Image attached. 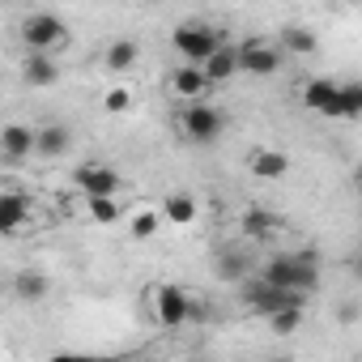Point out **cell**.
<instances>
[{
	"instance_id": "1",
	"label": "cell",
	"mask_w": 362,
	"mask_h": 362,
	"mask_svg": "<svg viewBox=\"0 0 362 362\" xmlns=\"http://www.w3.org/2000/svg\"><path fill=\"white\" fill-rule=\"evenodd\" d=\"M264 281H273L277 290H290V294H307L320 286V264H315V252H294V256H273L260 273Z\"/></svg>"
},
{
	"instance_id": "2",
	"label": "cell",
	"mask_w": 362,
	"mask_h": 362,
	"mask_svg": "<svg viewBox=\"0 0 362 362\" xmlns=\"http://www.w3.org/2000/svg\"><path fill=\"white\" fill-rule=\"evenodd\" d=\"M170 43L179 47V56H184L188 64H201V69H205V64L222 52L226 39H222L214 26H205V22H188V26H179V30L170 35Z\"/></svg>"
},
{
	"instance_id": "3",
	"label": "cell",
	"mask_w": 362,
	"mask_h": 362,
	"mask_svg": "<svg viewBox=\"0 0 362 362\" xmlns=\"http://www.w3.org/2000/svg\"><path fill=\"white\" fill-rule=\"evenodd\" d=\"M222 128H226V115H222L214 103H192V107L179 111V132H184L188 141H197V145L218 141Z\"/></svg>"
},
{
	"instance_id": "4",
	"label": "cell",
	"mask_w": 362,
	"mask_h": 362,
	"mask_svg": "<svg viewBox=\"0 0 362 362\" xmlns=\"http://www.w3.org/2000/svg\"><path fill=\"white\" fill-rule=\"evenodd\" d=\"M192 298L179 290V286H153L149 290V311H153V320L162 324V328H184L188 320H192Z\"/></svg>"
},
{
	"instance_id": "5",
	"label": "cell",
	"mask_w": 362,
	"mask_h": 362,
	"mask_svg": "<svg viewBox=\"0 0 362 362\" xmlns=\"http://www.w3.org/2000/svg\"><path fill=\"white\" fill-rule=\"evenodd\" d=\"M73 184H77V192L86 197V201H115L119 197V175L107 166V162H81L77 170H73Z\"/></svg>"
},
{
	"instance_id": "6",
	"label": "cell",
	"mask_w": 362,
	"mask_h": 362,
	"mask_svg": "<svg viewBox=\"0 0 362 362\" xmlns=\"http://www.w3.org/2000/svg\"><path fill=\"white\" fill-rule=\"evenodd\" d=\"M22 43H26L30 52L47 56L52 47L69 43V26H64V22H60L56 13H30V18L22 22Z\"/></svg>"
},
{
	"instance_id": "7",
	"label": "cell",
	"mask_w": 362,
	"mask_h": 362,
	"mask_svg": "<svg viewBox=\"0 0 362 362\" xmlns=\"http://www.w3.org/2000/svg\"><path fill=\"white\" fill-rule=\"evenodd\" d=\"M281 60H286L281 43H269V39H243V43H239V64H243V73H252V77L277 73Z\"/></svg>"
},
{
	"instance_id": "8",
	"label": "cell",
	"mask_w": 362,
	"mask_h": 362,
	"mask_svg": "<svg viewBox=\"0 0 362 362\" xmlns=\"http://www.w3.org/2000/svg\"><path fill=\"white\" fill-rule=\"evenodd\" d=\"M243 298H247V307H256L264 320H269L273 311H281V307H303V294L277 290V286H273V281H264V277H252V281H243Z\"/></svg>"
},
{
	"instance_id": "9",
	"label": "cell",
	"mask_w": 362,
	"mask_h": 362,
	"mask_svg": "<svg viewBox=\"0 0 362 362\" xmlns=\"http://www.w3.org/2000/svg\"><path fill=\"white\" fill-rule=\"evenodd\" d=\"M209 90H214V81H209V73L201 69V64H184V69H175L170 73V94L179 98V103H205L209 98Z\"/></svg>"
},
{
	"instance_id": "10",
	"label": "cell",
	"mask_w": 362,
	"mask_h": 362,
	"mask_svg": "<svg viewBox=\"0 0 362 362\" xmlns=\"http://www.w3.org/2000/svg\"><path fill=\"white\" fill-rule=\"evenodd\" d=\"M39 149V128H26V124H5L0 128V153L9 162H22Z\"/></svg>"
},
{
	"instance_id": "11",
	"label": "cell",
	"mask_w": 362,
	"mask_h": 362,
	"mask_svg": "<svg viewBox=\"0 0 362 362\" xmlns=\"http://www.w3.org/2000/svg\"><path fill=\"white\" fill-rule=\"evenodd\" d=\"M303 103H307L311 111L337 119V107H341V81H332V77H315V81H307V86H303Z\"/></svg>"
},
{
	"instance_id": "12",
	"label": "cell",
	"mask_w": 362,
	"mask_h": 362,
	"mask_svg": "<svg viewBox=\"0 0 362 362\" xmlns=\"http://www.w3.org/2000/svg\"><path fill=\"white\" fill-rule=\"evenodd\" d=\"M26 214H30V201H26L18 188H5V192H0V230H5V235H18L22 222H26Z\"/></svg>"
},
{
	"instance_id": "13",
	"label": "cell",
	"mask_w": 362,
	"mask_h": 362,
	"mask_svg": "<svg viewBox=\"0 0 362 362\" xmlns=\"http://www.w3.org/2000/svg\"><path fill=\"white\" fill-rule=\"evenodd\" d=\"M247 170H252L256 179H281V175L290 170V158H286L281 149H256V153L247 158Z\"/></svg>"
},
{
	"instance_id": "14",
	"label": "cell",
	"mask_w": 362,
	"mask_h": 362,
	"mask_svg": "<svg viewBox=\"0 0 362 362\" xmlns=\"http://www.w3.org/2000/svg\"><path fill=\"white\" fill-rule=\"evenodd\" d=\"M136 60H141L136 39H115V43L107 47V56H103V69H107V73H128Z\"/></svg>"
},
{
	"instance_id": "15",
	"label": "cell",
	"mask_w": 362,
	"mask_h": 362,
	"mask_svg": "<svg viewBox=\"0 0 362 362\" xmlns=\"http://www.w3.org/2000/svg\"><path fill=\"white\" fill-rule=\"evenodd\" d=\"M205 73H209L214 86H222V81H230L235 73H243V64H239V47H235V43H222V52L205 64Z\"/></svg>"
},
{
	"instance_id": "16",
	"label": "cell",
	"mask_w": 362,
	"mask_h": 362,
	"mask_svg": "<svg viewBox=\"0 0 362 362\" xmlns=\"http://www.w3.org/2000/svg\"><path fill=\"white\" fill-rule=\"evenodd\" d=\"M22 77H26V86L43 90V86H52V81L60 77V69H56V60H52V56L30 52V56H26V64H22Z\"/></svg>"
},
{
	"instance_id": "17",
	"label": "cell",
	"mask_w": 362,
	"mask_h": 362,
	"mask_svg": "<svg viewBox=\"0 0 362 362\" xmlns=\"http://www.w3.org/2000/svg\"><path fill=\"white\" fill-rule=\"evenodd\" d=\"M69 141H73V132L64 128V124H43L39 128V158H60V153H69Z\"/></svg>"
},
{
	"instance_id": "18",
	"label": "cell",
	"mask_w": 362,
	"mask_h": 362,
	"mask_svg": "<svg viewBox=\"0 0 362 362\" xmlns=\"http://www.w3.org/2000/svg\"><path fill=\"white\" fill-rule=\"evenodd\" d=\"M162 218L175 222V226H192V222H197V201H192L188 192H170V197L162 201Z\"/></svg>"
},
{
	"instance_id": "19",
	"label": "cell",
	"mask_w": 362,
	"mask_h": 362,
	"mask_svg": "<svg viewBox=\"0 0 362 362\" xmlns=\"http://www.w3.org/2000/svg\"><path fill=\"white\" fill-rule=\"evenodd\" d=\"M47 290H52V281H47L43 273H35V269H22V273L13 277V294H18V298H26V303L47 298Z\"/></svg>"
},
{
	"instance_id": "20",
	"label": "cell",
	"mask_w": 362,
	"mask_h": 362,
	"mask_svg": "<svg viewBox=\"0 0 362 362\" xmlns=\"http://www.w3.org/2000/svg\"><path fill=\"white\" fill-rule=\"evenodd\" d=\"M277 43H281V52H294V56H311L315 52V35L307 26H286Z\"/></svg>"
},
{
	"instance_id": "21",
	"label": "cell",
	"mask_w": 362,
	"mask_h": 362,
	"mask_svg": "<svg viewBox=\"0 0 362 362\" xmlns=\"http://www.w3.org/2000/svg\"><path fill=\"white\" fill-rule=\"evenodd\" d=\"M218 277H222V281H243V277H247V256H243L239 247H226V252L218 256Z\"/></svg>"
},
{
	"instance_id": "22",
	"label": "cell",
	"mask_w": 362,
	"mask_h": 362,
	"mask_svg": "<svg viewBox=\"0 0 362 362\" xmlns=\"http://www.w3.org/2000/svg\"><path fill=\"white\" fill-rule=\"evenodd\" d=\"M277 230H281V222L269 218V214H260V209H252V214L243 218V235H247V239H273Z\"/></svg>"
},
{
	"instance_id": "23",
	"label": "cell",
	"mask_w": 362,
	"mask_h": 362,
	"mask_svg": "<svg viewBox=\"0 0 362 362\" xmlns=\"http://www.w3.org/2000/svg\"><path fill=\"white\" fill-rule=\"evenodd\" d=\"M362 115V81H341V107L337 119H358Z\"/></svg>"
},
{
	"instance_id": "24",
	"label": "cell",
	"mask_w": 362,
	"mask_h": 362,
	"mask_svg": "<svg viewBox=\"0 0 362 362\" xmlns=\"http://www.w3.org/2000/svg\"><path fill=\"white\" fill-rule=\"evenodd\" d=\"M298 324H303V307H281V311H273V315H269V328H273L277 337L298 332Z\"/></svg>"
},
{
	"instance_id": "25",
	"label": "cell",
	"mask_w": 362,
	"mask_h": 362,
	"mask_svg": "<svg viewBox=\"0 0 362 362\" xmlns=\"http://www.w3.org/2000/svg\"><path fill=\"white\" fill-rule=\"evenodd\" d=\"M158 214H149V209H141V214H132V222H128V235L136 239V243H145V239H153L158 235Z\"/></svg>"
},
{
	"instance_id": "26",
	"label": "cell",
	"mask_w": 362,
	"mask_h": 362,
	"mask_svg": "<svg viewBox=\"0 0 362 362\" xmlns=\"http://www.w3.org/2000/svg\"><path fill=\"white\" fill-rule=\"evenodd\" d=\"M86 214H90V222H115L119 218V201H86Z\"/></svg>"
},
{
	"instance_id": "27",
	"label": "cell",
	"mask_w": 362,
	"mask_h": 362,
	"mask_svg": "<svg viewBox=\"0 0 362 362\" xmlns=\"http://www.w3.org/2000/svg\"><path fill=\"white\" fill-rule=\"evenodd\" d=\"M103 107H107L111 115L128 111V107H132V90H124V86H119V90H107V94H103Z\"/></svg>"
},
{
	"instance_id": "28",
	"label": "cell",
	"mask_w": 362,
	"mask_h": 362,
	"mask_svg": "<svg viewBox=\"0 0 362 362\" xmlns=\"http://www.w3.org/2000/svg\"><path fill=\"white\" fill-rule=\"evenodd\" d=\"M47 362H115V358H86V354H60V358H47Z\"/></svg>"
},
{
	"instance_id": "29",
	"label": "cell",
	"mask_w": 362,
	"mask_h": 362,
	"mask_svg": "<svg viewBox=\"0 0 362 362\" xmlns=\"http://www.w3.org/2000/svg\"><path fill=\"white\" fill-rule=\"evenodd\" d=\"M337 320H341V324H354V320H358V307H341Z\"/></svg>"
},
{
	"instance_id": "30",
	"label": "cell",
	"mask_w": 362,
	"mask_h": 362,
	"mask_svg": "<svg viewBox=\"0 0 362 362\" xmlns=\"http://www.w3.org/2000/svg\"><path fill=\"white\" fill-rule=\"evenodd\" d=\"M354 273H358V277H362V252H358V256H354Z\"/></svg>"
},
{
	"instance_id": "31",
	"label": "cell",
	"mask_w": 362,
	"mask_h": 362,
	"mask_svg": "<svg viewBox=\"0 0 362 362\" xmlns=\"http://www.w3.org/2000/svg\"><path fill=\"white\" fill-rule=\"evenodd\" d=\"M273 362H294V358H273Z\"/></svg>"
},
{
	"instance_id": "32",
	"label": "cell",
	"mask_w": 362,
	"mask_h": 362,
	"mask_svg": "<svg viewBox=\"0 0 362 362\" xmlns=\"http://www.w3.org/2000/svg\"><path fill=\"white\" fill-rule=\"evenodd\" d=\"M358 362H362V358H358Z\"/></svg>"
}]
</instances>
